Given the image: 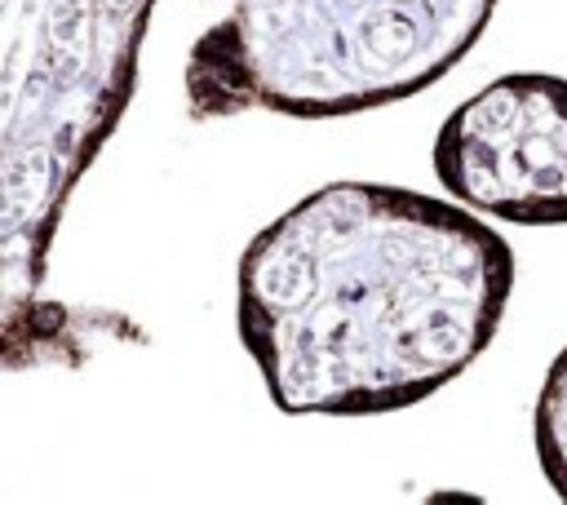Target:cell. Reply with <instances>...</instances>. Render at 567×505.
<instances>
[{
  "label": "cell",
  "instance_id": "cell-4",
  "mask_svg": "<svg viewBox=\"0 0 567 505\" xmlns=\"http://www.w3.org/2000/svg\"><path fill=\"white\" fill-rule=\"evenodd\" d=\"M532 443H536V461L545 470V483L554 487L558 501H567V346L549 363L545 385L536 394Z\"/></svg>",
  "mask_w": 567,
  "mask_h": 505
},
{
  "label": "cell",
  "instance_id": "cell-1",
  "mask_svg": "<svg viewBox=\"0 0 567 505\" xmlns=\"http://www.w3.org/2000/svg\"><path fill=\"white\" fill-rule=\"evenodd\" d=\"M514 248L461 199L328 182L239 257V341L284 416L403 412L496 337Z\"/></svg>",
  "mask_w": 567,
  "mask_h": 505
},
{
  "label": "cell",
  "instance_id": "cell-3",
  "mask_svg": "<svg viewBox=\"0 0 567 505\" xmlns=\"http://www.w3.org/2000/svg\"><path fill=\"white\" fill-rule=\"evenodd\" d=\"M430 159L439 186L483 217L567 226V75H496L443 120Z\"/></svg>",
  "mask_w": 567,
  "mask_h": 505
},
{
  "label": "cell",
  "instance_id": "cell-2",
  "mask_svg": "<svg viewBox=\"0 0 567 505\" xmlns=\"http://www.w3.org/2000/svg\"><path fill=\"white\" fill-rule=\"evenodd\" d=\"M496 0H235L186 58L190 120H341L439 84Z\"/></svg>",
  "mask_w": 567,
  "mask_h": 505
}]
</instances>
